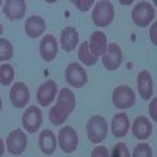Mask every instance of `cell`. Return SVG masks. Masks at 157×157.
<instances>
[{
  "label": "cell",
  "mask_w": 157,
  "mask_h": 157,
  "mask_svg": "<svg viewBox=\"0 0 157 157\" xmlns=\"http://www.w3.org/2000/svg\"><path fill=\"white\" fill-rule=\"evenodd\" d=\"M60 46L64 52H72L78 46V32L74 27H64L60 36Z\"/></svg>",
  "instance_id": "e0dca14e"
},
{
  "label": "cell",
  "mask_w": 157,
  "mask_h": 157,
  "mask_svg": "<svg viewBox=\"0 0 157 157\" xmlns=\"http://www.w3.org/2000/svg\"><path fill=\"white\" fill-rule=\"evenodd\" d=\"M78 58H80V61L85 66H93V64L98 63V58L91 54V50L88 47V41L78 44Z\"/></svg>",
  "instance_id": "7402d4cb"
},
{
  "label": "cell",
  "mask_w": 157,
  "mask_h": 157,
  "mask_svg": "<svg viewBox=\"0 0 157 157\" xmlns=\"http://www.w3.org/2000/svg\"><path fill=\"white\" fill-rule=\"evenodd\" d=\"M57 96H58V101H57L55 105L50 109L49 118H50L52 124L61 126L75 109V96L69 88H63Z\"/></svg>",
  "instance_id": "6da1fadb"
},
{
  "label": "cell",
  "mask_w": 157,
  "mask_h": 157,
  "mask_svg": "<svg viewBox=\"0 0 157 157\" xmlns=\"http://www.w3.org/2000/svg\"><path fill=\"white\" fill-rule=\"evenodd\" d=\"M93 22L96 27H107L112 24L115 17V8L113 3L107 2V0H101V2L94 3L93 6Z\"/></svg>",
  "instance_id": "3957f363"
},
{
  "label": "cell",
  "mask_w": 157,
  "mask_h": 157,
  "mask_svg": "<svg viewBox=\"0 0 157 157\" xmlns=\"http://www.w3.org/2000/svg\"><path fill=\"white\" fill-rule=\"evenodd\" d=\"M123 63V50L121 47L112 43V44H107V50L105 54L102 55V64L105 66V69L109 71H115L121 66Z\"/></svg>",
  "instance_id": "30bf717a"
},
{
  "label": "cell",
  "mask_w": 157,
  "mask_h": 157,
  "mask_svg": "<svg viewBox=\"0 0 157 157\" xmlns=\"http://www.w3.org/2000/svg\"><path fill=\"white\" fill-rule=\"evenodd\" d=\"M43 124V112L39 107H29L25 109L22 115V126L25 132L29 134H36L38 129Z\"/></svg>",
  "instance_id": "ba28073f"
},
{
  "label": "cell",
  "mask_w": 157,
  "mask_h": 157,
  "mask_svg": "<svg viewBox=\"0 0 157 157\" xmlns=\"http://www.w3.org/2000/svg\"><path fill=\"white\" fill-rule=\"evenodd\" d=\"M132 134L138 140H146L152 134V124L146 116H138L132 124Z\"/></svg>",
  "instance_id": "d6986e66"
},
{
  "label": "cell",
  "mask_w": 157,
  "mask_h": 157,
  "mask_svg": "<svg viewBox=\"0 0 157 157\" xmlns=\"http://www.w3.org/2000/svg\"><path fill=\"white\" fill-rule=\"evenodd\" d=\"M27 135L24 130L14 129L13 132H10L6 138V149L11 155H21L25 149H27Z\"/></svg>",
  "instance_id": "9c48e42d"
},
{
  "label": "cell",
  "mask_w": 157,
  "mask_h": 157,
  "mask_svg": "<svg viewBox=\"0 0 157 157\" xmlns=\"http://www.w3.org/2000/svg\"><path fill=\"white\" fill-rule=\"evenodd\" d=\"M155 105H157V99H152V101H151V105H149V113H151V118H152V120H157Z\"/></svg>",
  "instance_id": "f1b7e54d"
},
{
  "label": "cell",
  "mask_w": 157,
  "mask_h": 157,
  "mask_svg": "<svg viewBox=\"0 0 157 157\" xmlns=\"http://www.w3.org/2000/svg\"><path fill=\"white\" fill-rule=\"evenodd\" d=\"M30 101V90L24 82H17L13 85L10 90V102L13 104V107L22 109L29 104Z\"/></svg>",
  "instance_id": "8fae6325"
},
{
  "label": "cell",
  "mask_w": 157,
  "mask_h": 157,
  "mask_svg": "<svg viewBox=\"0 0 157 157\" xmlns=\"http://www.w3.org/2000/svg\"><path fill=\"white\" fill-rule=\"evenodd\" d=\"M57 143H58V146L61 148L63 152L71 154V152H74V151L77 149V146H78V135H77V132H75L71 126H64L60 132H58Z\"/></svg>",
  "instance_id": "8992f818"
},
{
  "label": "cell",
  "mask_w": 157,
  "mask_h": 157,
  "mask_svg": "<svg viewBox=\"0 0 157 157\" xmlns=\"http://www.w3.org/2000/svg\"><path fill=\"white\" fill-rule=\"evenodd\" d=\"M112 101H113V105L116 109H121V110L130 109V107H134V104H135V93L130 86L120 85L113 90Z\"/></svg>",
  "instance_id": "5b68a950"
},
{
  "label": "cell",
  "mask_w": 157,
  "mask_h": 157,
  "mask_svg": "<svg viewBox=\"0 0 157 157\" xmlns=\"http://www.w3.org/2000/svg\"><path fill=\"white\" fill-rule=\"evenodd\" d=\"M137 85H138V93L143 99H151L152 93H154V82H152V77L148 71H141L138 72L137 77Z\"/></svg>",
  "instance_id": "2e32d148"
},
{
  "label": "cell",
  "mask_w": 157,
  "mask_h": 157,
  "mask_svg": "<svg viewBox=\"0 0 157 157\" xmlns=\"http://www.w3.org/2000/svg\"><path fill=\"white\" fill-rule=\"evenodd\" d=\"M58 52V41L54 35H46L39 43V54L44 61H52L57 57Z\"/></svg>",
  "instance_id": "5bb4252c"
},
{
  "label": "cell",
  "mask_w": 157,
  "mask_h": 157,
  "mask_svg": "<svg viewBox=\"0 0 157 157\" xmlns=\"http://www.w3.org/2000/svg\"><path fill=\"white\" fill-rule=\"evenodd\" d=\"M130 157H152V149L148 143H140V145L135 146L134 154Z\"/></svg>",
  "instance_id": "d4e9b609"
},
{
  "label": "cell",
  "mask_w": 157,
  "mask_h": 157,
  "mask_svg": "<svg viewBox=\"0 0 157 157\" xmlns=\"http://www.w3.org/2000/svg\"><path fill=\"white\" fill-rule=\"evenodd\" d=\"M72 5L80 11H88L91 6H94V2L93 0H72Z\"/></svg>",
  "instance_id": "4316f807"
},
{
  "label": "cell",
  "mask_w": 157,
  "mask_h": 157,
  "mask_svg": "<svg viewBox=\"0 0 157 157\" xmlns=\"http://www.w3.org/2000/svg\"><path fill=\"white\" fill-rule=\"evenodd\" d=\"M113 157H130L129 148L126 146V143H118L113 148Z\"/></svg>",
  "instance_id": "484cf974"
},
{
  "label": "cell",
  "mask_w": 157,
  "mask_h": 157,
  "mask_svg": "<svg viewBox=\"0 0 157 157\" xmlns=\"http://www.w3.org/2000/svg\"><path fill=\"white\" fill-rule=\"evenodd\" d=\"M151 36H152V43L155 44V24H152V29H151Z\"/></svg>",
  "instance_id": "4dcf8cb0"
},
{
  "label": "cell",
  "mask_w": 157,
  "mask_h": 157,
  "mask_svg": "<svg viewBox=\"0 0 157 157\" xmlns=\"http://www.w3.org/2000/svg\"><path fill=\"white\" fill-rule=\"evenodd\" d=\"M107 132H109V126H107V121L105 118L101 116V115H94L88 120V124H86V135H88V140L91 143H101L105 140L107 137Z\"/></svg>",
  "instance_id": "7a4b0ae2"
},
{
  "label": "cell",
  "mask_w": 157,
  "mask_h": 157,
  "mask_svg": "<svg viewBox=\"0 0 157 157\" xmlns=\"http://www.w3.org/2000/svg\"><path fill=\"white\" fill-rule=\"evenodd\" d=\"M64 78H66V82L74 88H82L88 83V74L83 69L82 64H78V63L68 64L66 72H64Z\"/></svg>",
  "instance_id": "52a82bcc"
},
{
  "label": "cell",
  "mask_w": 157,
  "mask_h": 157,
  "mask_svg": "<svg viewBox=\"0 0 157 157\" xmlns=\"http://www.w3.org/2000/svg\"><path fill=\"white\" fill-rule=\"evenodd\" d=\"M2 32H3V27H2V24H0V35H2Z\"/></svg>",
  "instance_id": "1f68e13d"
},
{
  "label": "cell",
  "mask_w": 157,
  "mask_h": 157,
  "mask_svg": "<svg viewBox=\"0 0 157 157\" xmlns=\"http://www.w3.org/2000/svg\"><path fill=\"white\" fill-rule=\"evenodd\" d=\"M25 35L29 38H38L46 30V21L41 16H30L25 21Z\"/></svg>",
  "instance_id": "ffe728a7"
},
{
  "label": "cell",
  "mask_w": 157,
  "mask_h": 157,
  "mask_svg": "<svg viewBox=\"0 0 157 157\" xmlns=\"http://www.w3.org/2000/svg\"><path fill=\"white\" fill-rule=\"evenodd\" d=\"M3 152H5V143H3L2 138H0V157L3 155Z\"/></svg>",
  "instance_id": "f546056e"
},
{
  "label": "cell",
  "mask_w": 157,
  "mask_h": 157,
  "mask_svg": "<svg viewBox=\"0 0 157 157\" xmlns=\"http://www.w3.org/2000/svg\"><path fill=\"white\" fill-rule=\"evenodd\" d=\"M155 17V8L149 2H138L132 10V21L138 27H148Z\"/></svg>",
  "instance_id": "277c9868"
},
{
  "label": "cell",
  "mask_w": 157,
  "mask_h": 157,
  "mask_svg": "<svg viewBox=\"0 0 157 157\" xmlns=\"http://www.w3.org/2000/svg\"><path fill=\"white\" fill-rule=\"evenodd\" d=\"M27 3L25 0H6L3 2V13L10 21H19L25 16Z\"/></svg>",
  "instance_id": "4fadbf2b"
},
{
  "label": "cell",
  "mask_w": 157,
  "mask_h": 157,
  "mask_svg": "<svg viewBox=\"0 0 157 157\" xmlns=\"http://www.w3.org/2000/svg\"><path fill=\"white\" fill-rule=\"evenodd\" d=\"M14 78V69L11 64H2L0 66V83L2 85H10Z\"/></svg>",
  "instance_id": "cb8c5ba5"
},
{
  "label": "cell",
  "mask_w": 157,
  "mask_h": 157,
  "mask_svg": "<svg viewBox=\"0 0 157 157\" xmlns=\"http://www.w3.org/2000/svg\"><path fill=\"white\" fill-rule=\"evenodd\" d=\"M58 94V86L54 80H47L44 82L41 86L38 88V93H36V99L39 107H47L50 105V102L54 101Z\"/></svg>",
  "instance_id": "7c38bea8"
},
{
  "label": "cell",
  "mask_w": 157,
  "mask_h": 157,
  "mask_svg": "<svg viewBox=\"0 0 157 157\" xmlns=\"http://www.w3.org/2000/svg\"><path fill=\"white\" fill-rule=\"evenodd\" d=\"M38 143H39V149H41L43 154L46 155H50V154H54L55 149H57V137L55 134L52 132V130L46 129L43 130L41 134H39V138H38Z\"/></svg>",
  "instance_id": "ac0fdd59"
},
{
  "label": "cell",
  "mask_w": 157,
  "mask_h": 157,
  "mask_svg": "<svg viewBox=\"0 0 157 157\" xmlns=\"http://www.w3.org/2000/svg\"><path fill=\"white\" fill-rule=\"evenodd\" d=\"M91 157H110V152L105 146H96L91 152Z\"/></svg>",
  "instance_id": "83f0119b"
},
{
  "label": "cell",
  "mask_w": 157,
  "mask_h": 157,
  "mask_svg": "<svg viewBox=\"0 0 157 157\" xmlns=\"http://www.w3.org/2000/svg\"><path fill=\"white\" fill-rule=\"evenodd\" d=\"M0 110H2V98H0Z\"/></svg>",
  "instance_id": "d6a6232c"
},
{
  "label": "cell",
  "mask_w": 157,
  "mask_h": 157,
  "mask_svg": "<svg viewBox=\"0 0 157 157\" xmlns=\"http://www.w3.org/2000/svg\"><path fill=\"white\" fill-rule=\"evenodd\" d=\"M14 55V47L5 38H0V61H6Z\"/></svg>",
  "instance_id": "603a6c76"
},
{
  "label": "cell",
  "mask_w": 157,
  "mask_h": 157,
  "mask_svg": "<svg viewBox=\"0 0 157 157\" xmlns=\"http://www.w3.org/2000/svg\"><path fill=\"white\" fill-rule=\"evenodd\" d=\"M129 129H130L129 116L126 113H116L112 121V134L118 138H121V137H126Z\"/></svg>",
  "instance_id": "44dd1931"
},
{
  "label": "cell",
  "mask_w": 157,
  "mask_h": 157,
  "mask_svg": "<svg viewBox=\"0 0 157 157\" xmlns=\"http://www.w3.org/2000/svg\"><path fill=\"white\" fill-rule=\"evenodd\" d=\"M2 5H3V3H2V2H0V6H2Z\"/></svg>",
  "instance_id": "836d02e7"
},
{
  "label": "cell",
  "mask_w": 157,
  "mask_h": 157,
  "mask_svg": "<svg viewBox=\"0 0 157 157\" xmlns=\"http://www.w3.org/2000/svg\"><path fill=\"white\" fill-rule=\"evenodd\" d=\"M107 44H109V43H107L105 33H102V32L91 33L90 41H88V47H90V50H91V54H93L96 58H98V57H102L104 54H105Z\"/></svg>",
  "instance_id": "9a60e30c"
}]
</instances>
